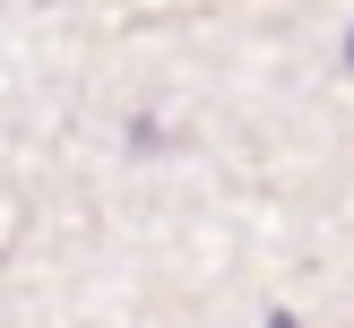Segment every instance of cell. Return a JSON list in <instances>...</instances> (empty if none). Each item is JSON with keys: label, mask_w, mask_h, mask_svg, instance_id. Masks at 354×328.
I'll use <instances>...</instances> for the list:
<instances>
[{"label": "cell", "mask_w": 354, "mask_h": 328, "mask_svg": "<svg viewBox=\"0 0 354 328\" xmlns=\"http://www.w3.org/2000/svg\"><path fill=\"white\" fill-rule=\"evenodd\" d=\"M346 69H354V35H346Z\"/></svg>", "instance_id": "6da1fadb"}, {"label": "cell", "mask_w": 354, "mask_h": 328, "mask_svg": "<svg viewBox=\"0 0 354 328\" xmlns=\"http://www.w3.org/2000/svg\"><path fill=\"white\" fill-rule=\"evenodd\" d=\"M268 328H294V320H268Z\"/></svg>", "instance_id": "7a4b0ae2"}]
</instances>
